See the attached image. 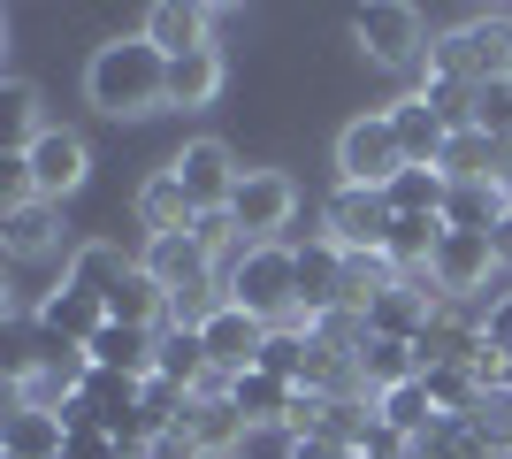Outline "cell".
<instances>
[{
  "instance_id": "6da1fadb",
  "label": "cell",
  "mask_w": 512,
  "mask_h": 459,
  "mask_svg": "<svg viewBox=\"0 0 512 459\" xmlns=\"http://www.w3.org/2000/svg\"><path fill=\"white\" fill-rule=\"evenodd\" d=\"M85 100H92L100 115H115V123L161 115V108H169V54H161L146 31L92 46V62H85Z\"/></svg>"
},
{
  "instance_id": "7a4b0ae2",
  "label": "cell",
  "mask_w": 512,
  "mask_h": 459,
  "mask_svg": "<svg viewBox=\"0 0 512 459\" xmlns=\"http://www.w3.org/2000/svg\"><path fill=\"white\" fill-rule=\"evenodd\" d=\"M222 291L253 322L291 329L299 322V245H283V238L276 245H237L230 261H222Z\"/></svg>"
},
{
  "instance_id": "3957f363",
  "label": "cell",
  "mask_w": 512,
  "mask_h": 459,
  "mask_svg": "<svg viewBox=\"0 0 512 459\" xmlns=\"http://www.w3.org/2000/svg\"><path fill=\"white\" fill-rule=\"evenodd\" d=\"M428 77H451V85H512V16H467V23H451V31H436Z\"/></svg>"
},
{
  "instance_id": "277c9868",
  "label": "cell",
  "mask_w": 512,
  "mask_h": 459,
  "mask_svg": "<svg viewBox=\"0 0 512 459\" xmlns=\"http://www.w3.org/2000/svg\"><path fill=\"white\" fill-rule=\"evenodd\" d=\"M352 39H360V54L375 69H390V77H421L428 46H436L421 8H406V0H367V8H352Z\"/></svg>"
},
{
  "instance_id": "5b68a950",
  "label": "cell",
  "mask_w": 512,
  "mask_h": 459,
  "mask_svg": "<svg viewBox=\"0 0 512 459\" xmlns=\"http://www.w3.org/2000/svg\"><path fill=\"white\" fill-rule=\"evenodd\" d=\"M406 169V146L390 131V108L352 115L337 131V184H367V192H390V176Z\"/></svg>"
},
{
  "instance_id": "8992f818",
  "label": "cell",
  "mask_w": 512,
  "mask_h": 459,
  "mask_svg": "<svg viewBox=\"0 0 512 459\" xmlns=\"http://www.w3.org/2000/svg\"><path fill=\"white\" fill-rule=\"evenodd\" d=\"M291 215H299V184H291V169H245L237 176V199H230V222L245 245H276L283 230H291Z\"/></svg>"
},
{
  "instance_id": "52a82bcc",
  "label": "cell",
  "mask_w": 512,
  "mask_h": 459,
  "mask_svg": "<svg viewBox=\"0 0 512 459\" xmlns=\"http://www.w3.org/2000/svg\"><path fill=\"white\" fill-rule=\"evenodd\" d=\"M321 230L352 253V261H383L390 253V230H398V215H390L383 192H367V184H337L329 192V215H321Z\"/></svg>"
},
{
  "instance_id": "ba28073f",
  "label": "cell",
  "mask_w": 512,
  "mask_h": 459,
  "mask_svg": "<svg viewBox=\"0 0 512 459\" xmlns=\"http://www.w3.org/2000/svg\"><path fill=\"white\" fill-rule=\"evenodd\" d=\"M497 276H505V268H497V245L490 238H474V230H444V245H436V261H428V291H436V299H497Z\"/></svg>"
},
{
  "instance_id": "9c48e42d",
  "label": "cell",
  "mask_w": 512,
  "mask_h": 459,
  "mask_svg": "<svg viewBox=\"0 0 512 459\" xmlns=\"http://www.w3.org/2000/svg\"><path fill=\"white\" fill-rule=\"evenodd\" d=\"M169 169H176V184L192 192V207L199 215H230V199H237V153L222 146V138H184V146L169 153Z\"/></svg>"
},
{
  "instance_id": "30bf717a",
  "label": "cell",
  "mask_w": 512,
  "mask_h": 459,
  "mask_svg": "<svg viewBox=\"0 0 512 459\" xmlns=\"http://www.w3.org/2000/svg\"><path fill=\"white\" fill-rule=\"evenodd\" d=\"M138 268H146V276L169 291V299H199V291L222 284V261H214V253L192 238V230H184V238H146Z\"/></svg>"
},
{
  "instance_id": "8fae6325",
  "label": "cell",
  "mask_w": 512,
  "mask_h": 459,
  "mask_svg": "<svg viewBox=\"0 0 512 459\" xmlns=\"http://www.w3.org/2000/svg\"><path fill=\"white\" fill-rule=\"evenodd\" d=\"M23 161H31V192H39V199H54V207H62V199H69V192H77V184L92 176L85 138H77V131H54V123L39 131V146L23 153Z\"/></svg>"
},
{
  "instance_id": "7c38bea8",
  "label": "cell",
  "mask_w": 512,
  "mask_h": 459,
  "mask_svg": "<svg viewBox=\"0 0 512 459\" xmlns=\"http://www.w3.org/2000/svg\"><path fill=\"white\" fill-rule=\"evenodd\" d=\"M107 329V306L85 299V291L54 284L39 299V345H62V352H92V337Z\"/></svg>"
},
{
  "instance_id": "4fadbf2b",
  "label": "cell",
  "mask_w": 512,
  "mask_h": 459,
  "mask_svg": "<svg viewBox=\"0 0 512 459\" xmlns=\"http://www.w3.org/2000/svg\"><path fill=\"white\" fill-rule=\"evenodd\" d=\"M138 31H146L169 62H184V54H207V46H214V8H207V0H153Z\"/></svg>"
},
{
  "instance_id": "5bb4252c",
  "label": "cell",
  "mask_w": 512,
  "mask_h": 459,
  "mask_svg": "<svg viewBox=\"0 0 512 459\" xmlns=\"http://www.w3.org/2000/svg\"><path fill=\"white\" fill-rule=\"evenodd\" d=\"M199 337H207V360H214V375H245V368H260V345H268V322H253L245 306H214Z\"/></svg>"
},
{
  "instance_id": "9a60e30c",
  "label": "cell",
  "mask_w": 512,
  "mask_h": 459,
  "mask_svg": "<svg viewBox=\"0 0 512 459\" xmlns=\"http://www.w3.org/2000/svg\"><path fill=\"white\" fill-rule=\"evenodd\" d=\"M299 383H283V375H268V368H245V375H230V406L253 429H291L299 421Z\"/></svg>"
},
{
  "instance_id": "2e32d148",
  "label": "cell",
  "mask_w": 512,
  "mask_h": 459,
  "mask_svg": "<svg viewBox=\"0 0 512 459\" xmlns=\"http://www.w3.org/2000/svg\"><path fill=\"white\" fill-rule=\"evenodd\" d=\"M130 207H138V230H146V238H184V230L199 222L192 192L176 184V169H169V161H161V169H153L146 184H138V199H130Z\"/></svg>"
},
{
  "instance_id": "e0dca14e",
  "label": "cell",
  "mask_w": 512,
  "mask_h": 459,
  "mask_svg": "<svg viewBox=\"0 0 512 459\" xmlns=\"http://www.w3.org/2000/svg\"><path fill=\"white\" fill-rule=\"evenodd\" d=\"M0 245H8V261H46V253H62V207H54V199L0 207Z\"/></svg>"
},
{
  "instance_id": "ac0fdd59",
  "label": "cell",
  "mask_w": 512,
  "mask_h": 459,
  "mask_svg": "<svg viewBox=\"0 0 512 459\" xmlns=\"http://www.w3.org/2000/svg\"><path fill=\"white\" fill-rule=\"evenodd\" d=\"M390 131H398V146H406V169H444V115L428 108L421 92H406V100H390Z\"/></svg>"
},
{
  "instance_id": "d6986e66",
  "label": "cell",
  "mask_w": 512,
  "mask_h": 459,
  "mask_svg": "<svg viewBox=\"0 0 512 459\" xmlns=\"http://www.w3.org/2000/svg\"><path fill=\"white\" fill-rule=\"evenodd\" d=\"M69 452V429L54 406H8L0 421V459H62Z\"/></svg>"
},
{
  "instance_id": "ffe728a7",
  "label": "cell",
  "mask_w": 512,
  "mask_h": 459,
  "mask_svg": "<svg viewBox=\"0 0 512 459\" xmlns=\"http://www.w3.org/2000/svg\"><path fill=\"white\" fill-rule=\"evenodd\" d=\"M92 368L130 375V383H153V368H161V329H123V322H107L100 337H92Z\"/></svg>"
},
{
  "instance_id": "44dd1931",
  "label": "cell",
  "mask_w": 512,
  "mask_h": 459,
  "mask_svg": "<svg viewBox=\"0 0 512 459\" xmlns=\"http://www.w3.org/2000/svg\"><path fill=\"white\" fill-rule=\"evenodd\" d=\"M130 268H138V261H130L123 245H107V238H85V245H77V253H69L62 284H69V291H85V299H100V306H107V291L123 284Z\"/></svg>"
},
{
  "instance_id": "7402d4cb",
  "label": "cell",
  "mask_w": 512,
  "mask_h": 459,
  "mask_svg": "<svg viewBox=\"0 0 512 459\" xmlns=\"http://www.w3.org/2000/svg\"><path fill=\"white\" fill-rule=\"evenodd\" d=\"M375 421H383V429H390L398 444H421V437H428V429H436L444 414H436L428 383L413 375V383H398V391H383V398H375Z\"/></svg>"
},
{
  "instance_id": "603a6c76",
  "label": "cell",
  "mask_w": 512,
  "mask_h": 459,
  "mask_svg": "<svg viewBox=\"0 0 512 459\" xmlns=\"http://www.w3.org/2000/svg\"><path fill=\"white\" fill-rule=\"evenodd\" d=\"M245 429H253V421H245V414L230 406V391L199 398V406H192V421H184V437H192V444H199L207 459H230L237 444H245Z\"/></svg>"
},
{
  "instance_id": "cb8c5ba5",
  "label": "cell",
  "mask_w": 512,
  "mask_h": 459,
  "mask_svg": "<svg viewBox=\"0 0 512 459\" xmlns=\"http://www.w3.org/2000/svg\"><path fill=\"white\" fill-rule=\"evenodd\" d=\"M107 322H123V329H169V291L153 284L146 268H130L123 284L107 291Z\"/></svg>"
},
{
  "instance_id": "d4e9b609",
  "label": "cell",
  "mask_w": 512,
  "mask_h": 459,
  "mask_svg": "<svg viewBox=\"0 0 512 459\" xmlns=\"http://www.w3.org/2000/svg\"><path fill=\"white\" fill-rule=\"evenodd\" d=\"M222 77H230L222 46H207V54H184V62H169V108H214V100H222Z\"/></svg>"
},
{
  "instance_id": "484cf974",
  "label": "cell",
  "mask_w": 512,
  "mask_h": 459,
  "mask_svg": "<svg viewBox=\"0 0 512 459\" xmlns=\"http://www.w3.org/2000/svg\"><path fill=\"white\" fill-rule=\"evenodd\" d=\"M39 85H23V77H0V153H31L39 146Z\"/></svg>"
},
{
  "instance_id": "4316f807",
  "label": "cell",
  "mask_w": 512,
  "mask_h": 459,
  "mask_svg": "<svg viewBox=\"0 0 512 459\" xmlns=\"http://www.w3.org/2000/svg\"><path fill=\"white\" fill-rule=\"evenodd\" d=\"M505 161H512V146H497V138H482V131H459L444 146V176L451 184H497Z\"/></svg>"
},
{
  "instance_id": "83f0119b",
  "label": "cell",
  "mask_w": 512,
  "mask_h": 459,
  "mask_svg": "<svg viewBox=\"0 0 512 459\" xmlns=\"http://www.w3.org/2000/svg\"><path fill=\"white\" fill-rule=\"evenodd\" d=\"M505 192L497 184H451L444 199V230H474V238H497V222H505Z\"/></svg>"
},
{
  "instance_id": "f1b7e54d",
  "label": "cell",
  "mask_w": 512,
  "mask_h": 459,
  "mask_svg": "<svg viewBox=\"0 0 512 459\" xmlns=\"http://www.w3.org/2000/svg\"><path fill=\"white\" fill-rule=\"evenodd\" d=\"M436 245H444V215H398V230H390V253H383V261L398 268V276H428Z\"/></svg>"
},
{
  "instance_id": "f546056e",
  "label": "cell",
  "mask_w": 512,
  "mask_h": 459,
  "mask_svg": "<svg viewBox=\"0 0 512 459\" xmlns=\"http://www.w3.org/2000/svg\"><path fill=\"white\" fill-rule=\"evenodd\" d=\"M260 368L306 391V375H314V329H306V322H291V329H268V345H260Z\"/></svg>"
},
{
  "instance_id": "4dcf8cb0",
  "label": "cell",
  "mask_w": 512,
  "mask_h": 459,
  "mask_svg": "<svg viewBox=\"0 0 512 459\" xmlns=\"http://www.w3.org/2000/svg\"><path fill=\"white\" fill-rule=\"evenodd\" d=\"M383 199H390V215H444L451 176H444V169H398Z\"/></svg>"
},
{
  "instance_id": "1f68e13d",
  "label": "cell",
  "mask_w": 512,
  "mask_h": 459,
  "mask_svg": "<svg viewBox=\"0 0 512 459\" xmlns=\"http://www.w3.org/2000/svg\"><path fill=\"white\" fill-rule=\"evenodd\" d=\"M474 131L512 146V85H474Z\"/></svg>"
},
{
  "instance_id": "d6a6232c",
  "label": "cell",
  "mask_w": 512,
  "mask_h": 459,
  "mask_svg": "<svg viewBox=\"0 0 512 459\" xmlns=\"http://www.w3.org/2000/svg\"><path fill=\"white\" fill-rule=\"evenodd\" d=\"M230 459H299V429H245Z\"/></svg>"
},
{
  "instance_id": "836d02e7",
  "label": "cell",
  "mask_w": 512,
  "mask_h": 459,
  "mask_svg": "<svg viewBox=\"0 0 512 459\" xmlns=\"http://www.w3.org/2000/svg\"><path fill=\"white\" fill-rule=\"evenodd\" d=\"M23 199H39L31 192V161H23V153H0V207H23Z\"/></svg>"
},
{
  "instance_id": "e575fe53",
  "label": "cell",
  "mask_w": 512,
  "mask_h": 459,
  "mask_svg": "<svg viewBox=\"0 0 512 459\" xmlns=\"http://www.w3.org/2000/svg\"><path fill=\"white\" fill-rule=\"evenodd\" d=\"M497 192H505V207H512V161H505V176H497Z\"/></svg>"
}]
</instances>
